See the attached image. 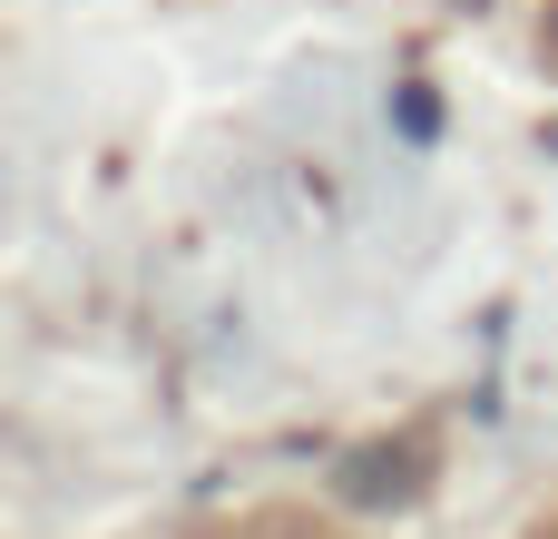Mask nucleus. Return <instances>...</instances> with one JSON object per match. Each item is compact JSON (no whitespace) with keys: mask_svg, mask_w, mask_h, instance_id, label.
<instances>
[{"mask_svg":"<svg viewBox=\"0 0 558 539\" xmlns=\"http://www.w3.org/2000/svg\"><path fill=\"white\" fill-rule=\"evenodd\" d=\"M206 539H333V530H314V520H294V511H255V520H235V530H206Z\"/></svg>","mask_w":558,"mask_h":539,"instance_id":"1","label":"nucleus"},{"mask_svg":"<svg viewBox=\"0 0 558 539\" xmlns=\"http://www.w3.org/2000/svg\"><path fill=\"white\" fill-rule=\"evenodd\" d=\"M539 39H549V59H558V0H549V20H539Z\"/></svg>","mask_w":558,"mask_h":539,"instance_id":"2","label":"nucleus"},{"mask_svg":"<svg viewBox=\"0 0 558 539\" xmlns=\"http://www.w3.org/2000/svg\"><path fill=\"white\" fill-rule=\"evenodd\" d=\"M539 539H558V520H549V530H539Z\"/></svg>","mask_w":558,"mask_h":539,"instance_id":"3","label":"nucleus"}]
</instances>
